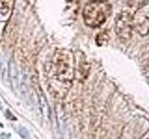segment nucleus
Here are the masks:
<instances>
[{
	"instance_id": "f257e3e1",
	"label": "nucleus",
	"mask_w": 149,
	"mask_h": 139,
	"mask_svg": "<svg viewBox=\"0 0 149 139\" xmlns=\"http://www.w3.org/2000/svg\"><path fill=\"white\" fill-rule=\"evenodd\" d=\"M112 7L107 1H91L83 9L85 24L90 27H99L104 23L111 14Z\"/></svg>"
},
{
	"instance_id": "f03ea898",
	"label": "nucleus",
	"mask_w": 149,
	"mask_h": 139,
	"mask_svg": "<svg viewBox=\"0 0 149 139\" xmlns=\"http://www.w3.org/2000/svg\"><path fill=\"white\" fill-rule=\"evenodd\" d=\"M132 26L140 35L149 34V2L135 11L132 16Z\"/></svg>"
},
{
	"instance_id": "7ed1b4c3",
	"label": "nucleus",
	"mask_w": 149,
	"mask_h": 139,
	"mask_svg": "<svg viewBox=\"0 0 149 139\" xmlns=\"http://www.w3.org/2000/svg\"><path fill=\"white\" fill-rule=\"evenodd\" d=\"M132 16L129 12L123 11L118 14L116 21V32L120 39L127 41L132 34Z\"/></svg>"
},
{
	"instance_id": "20e7f679",
	"label": "nucleus",
	"mask_w": 149,
	"mask_h": 139,
	"mask_svg": "<svg viewBox=\"0 0 149 139\" xmlns=\"http://www.w3.org/2000/svg\"><path fill=\"white\" fill-rule=\"evenodd\" d=\"M19 133L22 137V139H29V132L25 127L21 126L19 128Z\"/></svg>"
},
{
	"instance_id": "39448f33",
	"label": "nucleus",
	"mask_w": 149,
	"mask_h": 139,
	"mask_svg": "<svg viewBox=\"0 0 149 139\" xmlns=\"http://www.w3.org/2000/svg\"><path fill=\"white\" fill-rule=\"evenodd\" d=\"M7 114H9V115H10V112H9V110H7ZM7 117H8V115H7ZM9 119L16 120V118H15V117H9Z\"/></svg>"
}]
</instances>
